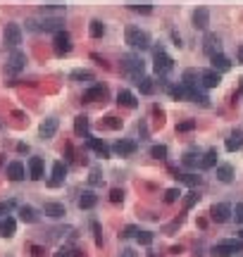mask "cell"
Returning <instances> with one entry per match:
<instances>
[{
    "instance_id": "cell-56",
    "label": "cell",
    "mask_w": 243,
    "mask_h": 257,
    "mask_svg": "<svg viewBox=\"0 0 243 257\" xmlns=\"http://www.w3.org/2000/svg\"><path fill=\"white\" fill-rule=\"evenodd\" d=\"M91 57H93V60H96V62H98V64H103V67H108V62H105V57H103V55L93 53V55H91Z\"/></svg>"
},
{
    "instance_id": "cell-16",
    "label": "cell",
    "mask_w": 243,
    "mask_h": 257,
    "mask_svg": "<svg viewBox=\"0 0 243 257\" xmlns=\"http://www.w3.org/2000/svg\"><path fill=\"white\" fill-rule=\"evenodd\" d=\"M5 176L14 183L22 181L24 176H26V167H24L19 160H12V162H7V167H5Z\"/></svg>"
},
{
    "instance_id": "cell-5",
    "label": "cell",
    "mask_w": 243,
    "mask_h": 257,
    "mask_svg": "<svg viewBox=\"0 0 243 257\" xmlns=\"http://www.w3.org/2000/svg\"><path fill=\"white\" fill-rule=\"evenodd\" d=\"M72 48H74V41H72V36H69V31H57L55 36H53V50H55V55H60V57H65V55L72 53Z\"/></svg>"
},
{
    "instance_id": "cell-12",
    "label": "cell",
    "mask_w": 243,
    "mask_h": 257,
    "mask_svg": "<svg viewBox=\"0 0 243 257\" xmlns=\"http://www.w3.org/2000/svg\"><path fill=\"white\" fill-rule=\"evenodd\" d=\"M220 84H222L220 72H215V69H200V88H203V91L217 88Z\"/></svg>"
},
{
    "instance_id": "cell-21",
    "label": "cell",
    "mask_w": 243,
    "mask_h": 257,
    "mask_svg": "<svg viewBox=\"0 0 243 257\" xmlns=\"http://www.w3.org/2000/svg\"><path fill=\"white\" fill-rule=\"evenodd\" d=\"M224 148L229 152H236V150L243 148V128H234L232 133L227 136V140H224Z\"/></svg>"
},
{
    "instance_id": "cell-46",
    "label": "cell",
    "mask_w": 243,
    "mask_h": 257,
    "mask_svg": "<svg viewBox=\"0 0 243 257\" xmlns=\"http://www.w3.org/2000/svg\"><path fill=\"white\" fill-rule=\"evenodd\" d=\"M131 12H138V14H150L153 12V5H129Z\"/></svg>"
},
{
    "instance_id": "cell-36",
    "label": "cell",
    "mask_w": 243,
    "mask_h": 257,
    "mask_svg": "<svg viewBox=\"0 0 243 257\" xmlns=\"http://www.w3.org/2000/svg\"><path fill=\"white\" fill-rule=\"evenodd\" d=\"M179 183H184V186H188V188H198L200 183H203V176H198V174H179L177 176Z\"/></svg>"
},
{
    "instance_id": "cell-20",
    "label": "cell",
    "mask_w": 243,
    "mask_h": 257,
    "mask_svg": "<svg viewBox=\"0 0 243 257\" xmlns=\"http://www.w3.org/2000/svg\"><path fill=\"white\" fill-rule=\"evenodd\" d=\"M17 234V219L7 214V217H0V238H12Z\"/></svg>"
},
{
    "instance_id": "cell-43",
    "label": "cell",
    "mask_w": 243,
    "mask_h": 257,
    "mask_svg": "<svg viewBox=\"0 0 243 257\" xmlns=\"http://www.w3.org/2000/svg\"><path fill=\"white\" fill-rule=\"evenodd\" d=\"M136 241H138L141 246H150V243H153V234H150V231H138V234H136Z\"/></svg>"
},
{
    "instance_id": "cell-49",
    "label": "cell",
    "mask_w": 243,
    "mask_h": 257,
    "mask_svg": "<svg viewBox=\"0 0 243 257\" xmlns=\"http://www.w3.org/2000/svg\"><path fill=\"white\" fill-rule=\"evenodd\" d=\"M108 122H105V127L108 128H120L122 127V119H117V117H105Z\"/></svg>"
},
{
    "instance_id": "cell-52",
    "label": "cell",
    "mask_w": 243,
    "mask_h": 257,
    "mask_svg": "<svg viewBox=\"0 0 243 257\" xmlns=\"http://www.w3.org/2000/svg\"><path fill=\"white\" fill-rule=\"evenodd\" d=\"M120 257H138V253H136V250H133V248H122Z\"/></svg>"
},
{
    "instance_id": "cell-39",
    "label": "cell",
    "mask_w": 243,
    "mask_h": 257,
    "mask_svg": "<svg viewBox=\"0 0 243 257\" xmlns=\"http://www.w3.org/2000/svg\"><path fill=\"white\" fill-rule=\"evenodd\" d=\"M91 231H93V238H96V246L103 248L105 246V238H103V229H100V222H91Z\"/></svg>"
},
{
    "instance_id": "cell-35",
    "label": "cell",
    "mask_w": 243,
    "mask_h": 257,
    "mask_svg": "<svg viewBox=\"0 0 243 257\" xmlns=\"http://www.w3.org/2000/svg\"><path fill=\"white\" fill-rule=\"evenodd\" d=\"M181 164H184L186 169L200 167V152H196V150H186V152L181 155Z\"/></svg>"
},
{
    "instance_id": "cell-11",
    "label": "cell",
    "mask_w": 243,
    "mask_h": 257,
    "mask_svg": "<svg viewBox=\"0 0 243 257\" xmlns=\"http://www.w3.org/2000/svg\"><path fill=\"white\" fill-rule=\"evenodd\" d=\"M86 145H89V150H93L98 157H103V160H108L110 157V152H112V148L105 143L103 138H96V136H86Z\"/></svg>"
},
{
    "instance_id": "cell-51",
    "label": "cell",
    "mask_w": 243,
    "mask_h": 257,
    "mask_svg": "<svg viewBox=\"0 0 243 257\" xmlns=\"http://www.w3.org/2000/svg\"><path fill=\"white\" fill-rule=\"evenodd\" d=\"M89 181H91V186H98V183H103V179H100V171H98V169H93V171H91Z\"/></svg>"
},
{
    "instance_id": "cell-18",
    "label": "cell",
    "mask_w": 243,
    "mask_h": 257,
    "mask_svg": "<svg viewBox=\"0 0 243 257\" xmlns=\"http://www.w3.org/2000/svg\"><path fill=\"white\" fill-rule=\"evenodd\" d=\"M26 169H29V176H31L33 181H41L45 174V162L43 157H29L26 162Z\"/></svg>"
},
{
    "instance_id": "cell-7",
    "label": "cell",
    "mask_w": 243,
    "mask_h": 257,
    "mask_svg": "<svg viewBox=\"0 0 243 257\" xmlns=\"http://www.w3.org/2000/svg\"><path fill=\"white\" fill-rule=\"evenodd\" d=\"M191 24H193V29H198V31H208V26H210V10H208L205 5L196 7V10L191 12Z\"/></svg>"
},
{
    "instance_id": "cell-27",
    "label": "cell",
    "mask_w": 243,
    "mask_h": 257,
    "mask_svg": "<svg viewBox=\"0 0 243 257\" xmlns=\"http://www.w3.org/2000/svg\"><path fill=\"white\" fill-rule=\"evenodd\" d=\"M179 84H184L186 88H198L200 86V72L198 69H184L181 72V81Z\"/></svg>"
},
{
    "instance_id": "cell-58",
    "label": "cell",
    "mask_w": 243,
    "mask_h": 257,
    "mask_svg": "<svg viewBox=\"0 0 243 257\" xmlns=\"http://www.w3.org/2000/svg\"><path fill=\"white\" fill-rule=\"evenodd\" d=\"M236 60H239V62L243 64V43L239 45V48H236Z\"/></svg>"
},
{
    "instance_id": "cell-10",
    "label": "cell",
    "mask_w": 243,
    "mask_h": 257,
    "mask_svg": "<svg viewBox=\"0 0 243 257\" xmlns=\"http://www.w3.org/2000/svg\"><path fill=\"white\" fill-rule=\"evenodd\" d=\"M2 38H5V45H10V48H17L19 43H22V29H19V24H5V31H2Z\"/></svg>"
},
{
    "instance_id": "cell-26",
    "label": "cell",
    "mask_w": 243,
    "mask_h": 257,
    "mask_svg": "<svg viewBox=\"0 0 243 257\" xmlns=\"http://www.w3.org/2000/svg\"><path fill=\"white\" fill-rule=\"evenodd\" d=\"M62 29H65V19L62 17H43L41 19V31L57 33V31H62Z\"/></svg>"
},
{
    "instance_id": "cell-37",
    "label": "cell",
    "mask_w": 243,
    "mask_h": 257,
    "mask_svg": "<svg viewBox=\"0 0 243 257\" xmlns=\"http://www.w3.org/2000/svg\"><path fill=\"white\" fill-rule=\"evenodd\" d=\"M191 103H198V105L208 107L210 105V98H208V93L198 86V88H191Z\"/></svg>"
},
{
    "instance_id": "cell-48",
    "label": "cell",
    "mask_w": 243,
    "mask_h": 257,
    "mask_svg": "<svg viewBox=\"0 0 243 257\" xmlns=\"http://www.w3.org/2000/svg\"><path fill=\"white\" fill-rule=\"evenodd\" d=\"M14 207V200H7V203H0V217H7Z\"/></svg>"
},
{
    "instance_id": "cell-32",
    "label": "cell",
    "mask_w": 243,
    "mask_h": 257,
    "mask_svg": "<svg viewBox=\"0 0 243 257\" xmlns=\"http://www.w3.org/2000/svg\"><path fill=\"white\" fill-rule=\"evenodd\" d=\"M215 174H217V181H222V183H232L234 181V167L232 164H217L215 167Z\"/></svg>"
},
{
    "instance_id": "cell-33",
    "label": "cell",
    "mask_w": 243,
    "mask_h": 257,
    "mask_svg": "<svg viewBox=\"0 0 243 257\" xmlns=\"http://www.w3.org/2000/svg\"><path fill=\"white\" fill-rule=\"evenodd\" d=\"M96 205H98V195L93 191H84L79 195V207H81V210H93Z\"/></svg>"
},
{
    "instance_id": "cell-8",
    "label": "cell",
    "mask_w": 243,
    "mask_h": 257,
    "mask_svg": "<svg viewBox=\"0 0 243 257\" xmlns=\"http://www.w3.org/2000/svg\"><path fill=\"white\" fill-rule=\"evenodd\" d=\"M108 98V86L105 84H91L86 91H84V96L81 100L84 103H100V100H105Z\"/></svg>"
},
{
    "instance_id": "cell-13",
    "label": "cell",
    "mask_w": 243,
    "mask_h": 257,
    "mask_svg": "<svg viewBox=\"0 0 243 257\" xmlns=\"http://www.w3.org/2000/svg\"><path fill=\"white\" fill-rule=\"evenodd\" d=\"M67 179V164L62 160L53 162V171H50V181H48V186L50 188H57V186H62Z\"/></svg>"
},
{
    "instance_id": "cell-54",
    "label": "cell",
    "mask_w": 243,
    "mask_h": 257,
    "mask_svg": "<svg viewBox=\"0 0 243 257\" xmlns=\"http://www.w3.org/2000/svg\"><path fill=\"white\" fill-rule=\"evenodd\" d=\"M153 115H155V117H157V122H160V124L165 122V112H162V110H160V107H157V105H153Z\"/></svg>"
},
{
    "instance_id": "cell-9",
    "label": "cell",
    "mask_w": 243,
    "mask_h": 257,
    "mask_svg": "<svg viewBox=\"0 0 243 257\" xmlns=\"http://www.w3.org/2000/svg\"><path fill=\"white\" fill-rule=\"evenodd\" d=\"M26 64V55L22 50H12L10 57H7V64H5V74H19Z\"/></svg>"
},
{
    "instance_id": "cell-2",
    "label": "cell",
    "mask_w": 243,
    "mask_h": 257,
    "mask_svg": "<svg viewBox=\"0 0 243 257\" xmlns=\"http://www.w3.org/2000/svg\"><path fill=\"white\" fill-rule=\"evenodd\" d=\"M120 69L126 76H131V79H141L143 72H145V62H143V57H141V55L126 53V55H122Z\"/></svg>"
},
{
    "instance_id": "cell-57",
    "label": "cell",
    "mask_w": 243,
    "mask_h": 257,
    "mask_svg": "<svg viewBox=\"0 0 243 257\" xmlns=\"http://www.w3.org/2000/svg\"><path fill=\"white\" fill-rule=\"evenodd\" d=\"M172 41H174V45H179V48L184 45V43H181V36H179L177 31H172Z\"/></svg>"
},
{
    "instance_id": "cell-29",
    "label": "cell",
    "mask_w": 243,
    "mask_h": 257,
    "mask_svg": "<svg viewBox=\"0 0 243 257\" xmlns=\"http://www.w3.org/2000/svg\"><path fill=\"white\" fill-rule=\"evenodd\" d=\"M217 150L210 148V150H205L203 155H200V169H215L217 167Z\"/></svg>"
},
{
    "instance_id": "cell-59",
    "label": "cell",
    "mask_w": 243,
    "mask_h": 257,
    "mask_svg": "<svg viewBox=\"0 0 243 257\" xmlns=\"http://www.w3.org/2000/svg\"><path fill=\"white\" fill-rule=\"evenodd\" d=\"M72 253H74L72 257H84V250H72Z\"/></svg>"
},
{
    "instance_id": "cell-45",
    "label": "cell",
    "mask_w": 243,
    "mask_h": 257,
    "mask_svg": "<svg viewBox=\"0 0 243 257\" xmlns=\"http://www.w3.org/2000/svg\"><path fill=\"white\" fill-rule=\"evenodd\" d=\"M141 229L138 226H133V224H129V226H124V231H122V238H136V234H138Z\"/></svg>"
},
{
    "instance_id": "cell-53",
    "label": "cell",
    "mask_w": 243,
    "mask_h": 257,
    "mask_svg": "<svg viewBox=\"0 0 243 257\" xmlns=\"http://www.w3.org/2000/svg\"><path fill=\"white\" fill-rule=\"evenodd\" d=\"M26 29H29V31H41V24L36 19H26Z\"/></svg>"
},
{
    "instance_id": "cell-34",
    "label": "cell",
    "mask_w": 243,
    "mask_h": 257,
    "mask_svg": "<svg viewBox=\"0 0 243 257\" xmlns=\"http://www.w3.org/2000/svg\"><path fill=\"white\" fill-rule=\"evenodd\" d=\"M105 33H108L105 21H103V19H91V24H89V36H91V38H103Z\"/></svg>"
},
{
    "instance_id": "cell-38",
    "label": "cell",
    "mask_w": 243,
    "mask_h": 257,
    "mask_svg": "<svg viewBox=\"0 0 243 257\" xmlns=\"http://www.w3.org/2000/svg\"><path fill=\"white\" fill-rule=\"evenodd\" d=\"M148 155H150L153 160H167L169 150H167V145H162V143H157V145H150V150H148Z\"/></svg>"
},
{
    "instance_id": "cell-62",
    "label": "cell",
    "mask_w": 243,
    "mask_h": 257,
    "mask_svg": "<svg viewBox=\"0 0 243 257\" xmlns=\"http://www.w3.org/2000/svg\"><path fill=\"white\" fill-rule=\"evenodd\" d=\"M148 257H155V255H153V253H150V255H148Z\"/></svg>"
},
{
    "instance_id": "cell-23",
    "label": "cell",
    "mask_w": 243,
    "mask_h": 257,
    "mask_svg": "<svg viewBox=\"0 0 243 257\" xmlns=\"http://www.w3.org/2000/svg\"><path fill=\"white\" fill-rule=\"evenodd\" d=\"M210 69H215V72L224 74V72H229V69H232V60H229L224 53L212 55V57H210Z\"/></svg>"
},
{
    "instance_id": "cell-50",
    "label": "cell",
    "mask_w": 243,
    "mask_h": 257,
    "mask_svg": "<svg viewBox=\"0 0 243 257\" xmlns=\"http://www.w3.org/2000/svg\"><path fill=\"white\" fill-rule=\"evenodd\" d=\"M29 250H31L33 257H45V248L43 246H29Z\"/></svg>"
},
{
    "instance_id": "cell-25",
    "label": "cell",
    "mask_w": 243,
    "mask_h": 257,
    "mask_svg": "<svg viewBox=\"0 0 243 257\" xmlns=\"http://www.w3.org/2000/svg\"><path fill=\"white\" fill-rule=\"evenodd\" d=\"M136 88L141 91V96H153L155 91H157V81H155L153 76H141V79H136Z\"/></svg>"
},
{
    "instance_id": "cell-4",
    "label": "cell",
    "mask_w": 243,
    "mask_h": 257,
    "mask_svg": "<svg viewBox=\"0 0 243 257\" xmlns=\"http://www.w3.org/2000/svg\"><path fill=\"white\" fill-rule=\"evenodd\" d=\"M212 257H239L243 255V241H224V243H217V246L210 248Z\"/></svg>"
},
{
    "instance_id": "cell-14",
    "label": "cell",
    "mask_w": 243,
    "mask_h": 257,
    "mask_svg": "<svg viewBox=\"0 0 243 257\" xmlns=\"http://www.w3.org/2000/svg\"><path fill=\"white\" fill-rule=\"evenodd\" d=\"M203 53L208 55V57L222 53V38L217 33H210V31L205 33V38H203Z\"/></svg>"
},
{
    "instance_id": "cell-60",
    "label": "cell",
    "mask_w": 243,
    "mask_h": 257,
    "mask_svg": "<svg viewBox=\"0 0 243 257\" xmlns=\"http://www.w3.org/2000/svg\"><path fill=\"white\" fill-rule=\"evenodd\" d=\"M239 93H241V96H243V76H241V79H239Z\"/></svg>"
},
{
    "instance_id": "cell-17",
    "label": "cell",
    "mask_w": 243,
    "mask_h": 257,
    "mask_svg": "<svg viewBox=\"0 0 243 257\" xmlns=\"http://www.w3.org/2000/svg\"><path fill=\"white\" fill-rule=\"evenodd\" d=\"M57 127H60V122H57V117H48L41 122V127H38V136L43 140H50L53 136L57 133Z\"/></svg>"
},
{
    "instance_id": "cell-47",
    "label": "cell",
    "mask_w": 243,
    "mask_h": 257,
    "mask_svg": "<svg viewBox=\"0 0 243 257\" xmlns=\"http://www.w3.org/2000/svg\"><path fill=\"white\" fill-rule=\"evenodd\" d=\"M234 219H236V224L243 226V203H236V207H234Z\"/></svg>"
},
{
    "instance_id": "cell-22",
    "label": "cell",
    "mask_w": 243,
    "mask_h": 257,
    "mask_svg": "<svg viewBox=\"0 0 243 257\" xmlns=\"http://www.w3.org/2000/svg\"><path fill=\"white\" fill-rule=\"evenodd\" d=\"M43 214L45 217H50V219H62L67 214L65 210V205L62 203H57V200H48V203L43 205Z\"/></svg>"
},
{
    "instance_id": "cell-30",
    "label": "cell",
    "mask_w": 243,
    "mask_h": 257,
    "mask_svg": "<svg viewBox=\"0 0 243 257\" xmlns=\"http://www.w3.org/2000/svg\"><path fill=\"white\" fill-rule=\"evenodd\" d=\"M69 81H74V84H91V81H96V74L91 69H74L69 74Z\"/></svg>"
},
{
    "instance_id": "cell-3",
    "label": "cell",
    "mask_w": 243,
    "mask_h": 257,
    "mask_svg": "<svg viewBox=\"0 0 243 257\" xmlns=\"http://www.w3.org/2000/svg\"><path fill=\"white\" fill-rule=\"evenodd\" d=\"M172 69H174L172 55H167L162 45H155L153 48V72L160 76V79H167V74H169Z\"/></svg>"
},
{
    "instance_id": "cell-1",
    "label": "cell",
    "mask_w": 243,
    "mask_h": 257,
    "mask_svg": "<svg viewBox=\"0 0 243 257\" xmlns=\"http://www.w3.org/2000/svg\"><path fill=\"white\" fill-rule=\"evenodd\" d=\"M124 41H126V45L133 48V50H150V48H153L150 33L143 31L141 26H126V29H124Z\"/></svg>"
},
{
    "instance_id": "cell-41",
    "label": "cell",
    "mask_w": 243,
    "mask_h": 257,
    "mask_svg": "<svg viewBox=\"0 0 243 257\" xmlns=\"http://www.w3.org/2000/svg\"><path fill=\"white\" fill-rule=\"evenodd\" d=\"M198 200H200V195L196 191L186 193V198H184V207H186V210H191V207H196V205H198Z\"/></svg>"
},
{
    "instance_id": "cell-15",
    "label": "cell",
    "mask_w": 243,
    "mask_h": 257,
    "mask_svg": "<svg viewBox=\"0 0 243 257\" xmlns=\"http://www.w3.org/2000/svg\"><path fill=\"white\" fill-rule=\"evenodd\" d=\"M112 150H115L120 157H131V155H136V150H138V143H136V140H129V138H120L112 145Z\"/></svg>"
},
{
    "instance_id": "cell-19",
    "label": "cell",
    "mask_w": 243,
    "mask_h": 257,
    "mask_svg": "<svg viewBox=\"0 0 243 257\" xmlns=\"http://www.w3.org/2000/svg\"><path fill=\"white\" fill-rule=\"evenodd\" d=\"M117 105L126 107V110H136V107H138V98L133 96L129 88H120V91H117Z\"/></svg>"
},
{
    "instance_id": "cell-44",
    "label": "cell",
    "mask_w": 243,
    "mask_h": 257,
    "mask_svg": "<svg viewBox=\"0 0 243 257\" xmlns=\"http://www.w3.org/2000/svg\"><path fill=\"white\" fill-rule=\"evenodd\" d=\"M110 203L112 205L124 203V191H122V188H112V191H110Z\"/></svg>"
},
{
    "instance_id": "cell-61",
    "label": "cell",
    "mask_w": 243,
    "mask_h": 257,
    "mask_svg": "<svg viewBox=\"0 0 243 257\" xmlns=\"http://www.w3.org/2000/svg\"><path fill=\"white\" fill-rule=\"evenodd\" d=\"M239 238H241V241H243V229H241V231H239Z\"/></svg>"
},
{
    "instance_id": "cell-64",
    "label": "cell",
    "mask_w": 243,
    "mask_h": 257,
    "mask_svg": "<svg viewBox=\"0 0 243 257\" xmlns=\"http://www.w3.org/2000/svg\"><path fill=\"white\" fill-rule=\"evenodd\" d=\"M7 257H12V255H7Z\"/></svg>"
},
{
    "instance_id": "cell-6",
    "label": "cell",
    "mask_w": 243,
    "mask_h": 257,
    "mask_svg": "<svg viewBox=\"0 0 243 257\" xmlns=\"http://www.w3.org/2000/svg\"><path fill=\"white\" fill-rule=\"evenodd\" d=\"M208 214H210V222H215V224H227L234 217V207L229 203H215Z\"/></svg>"
},
{
    "instance_id": "cell-40",
    "label": "cell",
    "mask_w": 243,
    "mask_h": 257,
    "mask_svg": "<svg viewBox=\"0 0 243 257\" xmlns=\"http://www.w3.org/2000/svg\"><path fill=\"white\" fill-rule=\"evenodd\" d=\"M196 127H198L196 119H184V122H179L177 124V133H188V131H193Z\"/></svg>"
},
{
    "instance_id": "cell-28",
    "label": "cell",
    "mask_w": 243,
    "mask_h": 257,
    "mask_svg": "<svg viewBox=\"0 0 243 257\" xmlns=\"http://www.w3.org/2000/svg\"><path fill=\"white\" fill-rule=\"evenodd\" d=\"M89 128H91V119L86 115H77L74 117V133L79 138H86L89 136Z\"/></svg>"
},
{
    "instance_id": "cell-42",
    "label": "cell",
    "mask_w": 243,
    "mask_h": 257,
    "mask_svg": "<svg viewBox=\"0 0 243 257\" xmlns=\"http://www.w3.org/2000/svg\"><path fill=\"white\" fill-rule=\"evenodd\" d=\"M179 198H181V191H179V188H167V191H165V203L167 205L177 203Z\"/></svg>"
},
{
    "instance_id": "cell-55",
    "label": "cell",
    "mask_w": 243,
    "mask_h": 257,
    "mask_svg": "<svg viewBox=\"0 0 243 257\" xmlns=\"http://www.w3.org/2000/svg\"><path fill=\"white\" fill-rule=\"evenodd\" d=\"M53 257H72V250H69V248H60Z\"/></svg>"
},
{
    "instance_id": "cell-63",
    "label": "cell",
    "mask_w": 243,
    "mask_h": 257,
    "mask_svg": "<svg viewBox=\"0 0 243 257\" xmlns=\"http://www.w3.org/2000/svg\"><path fill=\"white\" fill-rule=\"evenodd\" d=\"M0 164H2V157H0Z\"/></svg>"
},
{
    "instance_id": "cell-24",
    "label": "cell",
    "mask_w": 243,
    "mask_h": 257,
    "mask_svg": "<svg viewBox=\"0 0 243 257\" xmlns=\"http://www.w3.org/2000/svg\"><path fill=\"white\" fill-rule=\"evenodd\" d=\"M17 214H19V219H22L24 224H36V222L41 219L38 210H36V207H31V205H19Z\"/></svg>"
},
{
    "instance_id": "cell-31",
    "label": "cell",
    "mask_w": 243,
    "mask_h": 257,
    "mask_svg": "<svg viewBox=\"0 0 243 257\" xmlns=\"http://www.w3.org/2000/svg\"><path fill=\"white\" fill-rule=\"evenodd\" d=\"M167 93L174 100H191V88H186L184 84H172L167 88Z\"/></svg>"
}]
</instances>
